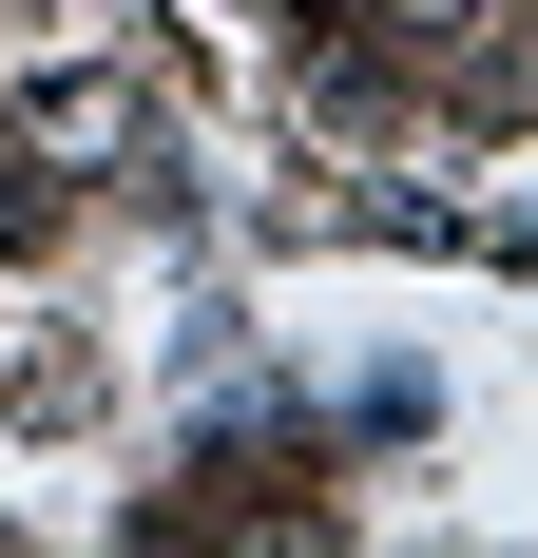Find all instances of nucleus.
I'll return each mask as SVG.
<instances>
[{
  "mask_svg": "<svg viewBox=\"0 0 538 558\" xmlns=\"http://www.w3.org/2000/svg\"><path fill=\"white\" fill-rule=\"evenodd\" d=\"M115 135H135L115 77H58V97H39V155H115Z\"/></svg>",
  "mask_w": 538,
  "mask_h": 558,
  "instance_id": "nucleus-1",
  "label": "nucleus"
},
{
  "mask_svg": "<svg viewBox=\"0 0 538 558\" xmlns=\"http://www.w3.org/2000/svg\"><path fill=\"white\" fill-rule=\"evenodd\" d=\"M366 20H384V58H462V39L500 20V0H366Z\"/></svg>",
  "mask_w": 538,
  "mask_h": 558,
  "instance_id": "nucleus-2",
  "label": "nucleus"
},
{
  "mask_svg": "<svg viewBox=\"0 0 538 558\" xmlns=\"http://www.w3.org/2000/svg\"><path fill=\"white\" fill-rule=\"evenodd\" d=\"M39 231H58V193H39V155L0 135V251H39Z\"/></svg>",
  "mask_w": 538,
  "mask_h": 558,
  "instance_id": "nucleus-3",
  "label": "nucleus"
}]
</instances>
